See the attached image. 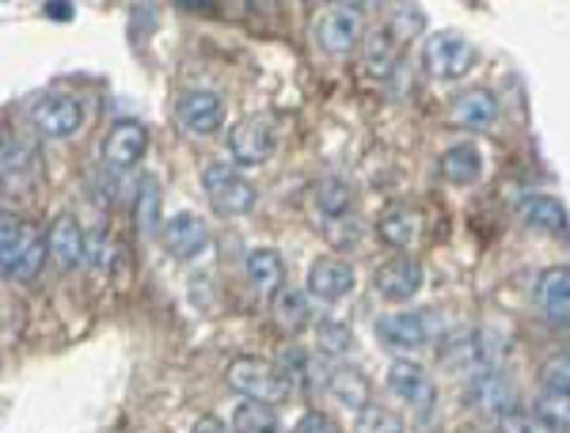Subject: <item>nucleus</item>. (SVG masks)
Returning <instances> with one entry per match:
<instances>
[{
  "instance_id": "1",
  "label": "nucleus",
  "mask_w": 570,
  "mask_h": 433,
  "mask_svg": "<svg viewBox=\"0 0 570 433\" xmlns=\"http://www.w3.org/2000/svg\"><path fill=\"white\" fill-rule=\"evenodd\" d=\"M438 354H441V365H445L449 373L472 381V376L499 368V362L505 357V338L494 335V331H483V327L480 331H456V335L445 338V346H441Z\"/></svg>"
},
{
  "instance_id": "2",
  "label": "nucleus",
  "mask_w": 570,
  "mask_h": 433,
  "mask_svg": "<svg viewBox=\"0 0 570 433\" xmlns=\"http://www.w3.org/2000/svg\"><path fill=\"white\" fill-rule=\"evenodd\" d=\"M46 252H50V244H46L39 228L23 225L16 217H4V228H0V263H4L8 282H31L46 263Z\"/></svg>"
},
{
  "instance_id": "3",
  "label": "nucleus",
  "mask_w": 570,
  "mask_h": 433,
  "mask_svg": "<svg viewBox=\"0 0 570 433\" xmlns=\"http://www.w3.org/2000/svg\"><path fill=\"white\" fill-rule=\"evenodd\" d=\"M445 335V316L434 308L389 312L376 319V338L389 350H422Z\"/></svg>"
},
{
  "instance_id": "4",
  "label": "nucleus",
  "mask_w": 570,
  "mask_h": 433,
  "mask_svg": "<svg viewBox=\"0 0 570 433\" xmlns=\"http://www.w3.org/2000/svg\"><path fill=\"white\" fill-rule=\"evenodd\" d=\"M202 187H206L209 206H214L220 217H244V214H252L255 201H259L255 183L244 179L233 164H220V160L206 164V171H202Z\"/></svg>"
},
{
  "instance_id": "5",
  "label": "nucleus",
  "mask_w": 570,
  "mask_h": 433,
  "mask_svg": "<svg viewBox=\"0 0 570 433\" xmlns=\"http://www.w3.org/2000/svg\"><path fill=\"white\" fill-rule=\"evenodd\" d=\"M228 388H236L244 400H255V403H285L293 395V381L274 368L271 362H259V357H236L228 365Z\"/></svg>"
},
{
  "instance_id": "6",
  "label": "nucleus",
  "mask_w": 570,
  "mask_h": 433,
  "mask_svg": "<svg viewBox=\"0 0 570 433\" xmlns=\"http://www.w3.org/2000/svg\"><path fill=\"white\" fill-rule=\"evenodd\" d=\"M475 66V46L461 31H438L422 42V69L434 80H461Z\"/></svg>"
},
{
  "instance_id": "7",
  "label": "nucleus",
  "mask_w": 570,
  "mask_h": 433,
  "mask_svg": "<svg viewBox=\"0 0 570 433\" xmlns=\"http://www.w3.org/2000/svg\"><path fill=\"white\" fill-rule=\"evenodd\" d=\"M312 42L327 53H351L362 42V8L331 4L312 20Z\"/></svg>"
},
{
  "instance_id": "8",
  "label": "nucleus",
  "mask_w": 570,
  "mask_h": 433,
  "mask_svg": "<svg viewBox=\"0 0 570 433\" xmlns=\"http://www.w3.org/2000/svg\"><path fill=\"white\" fill-rule=\"evenodd\" d=\"M274 145H278V122H274V115H247L228 134V152L244 168H259L263 160H271Z\"/></svg>"
},
{
  "instance_id": "9",
  "label": "nucleus",
  "mask_w": 570,
  "mask_h": 433,
  "mask_svg": "<svg viewBox=\"0 0 570 433\" xmlns=\"http://www.w3.org/2000/svg\"><path fill=\"white\" fill-rule=\"evenodd\" d=\"M31 126L42 137L66 141V137L80 134V126H85V104L77 96H66V91H46L39 104L31 107Z\"/></svg>"
},
{
  "instance_id": "10",
  "label": "nucleus",
  "mask_w": 570,
  "mask_h": 433,
  "mask_svg": "<svg viewBox=\"0 0 570 433\" xmlns=\"http://www.w3.org/2000/svg\"><path fill=\"white\" fill-rule=\"evenodd\" d=\"M464 403L472 411H480L487 419L499 422L505 414L518 411V384H513L505 373H499V368H491V373H480L464 384Z\"/></svg>"
},
{
  "instance_id": "11",
  "label": "nucleus",
  "mask_w": 570,
  "mask_h": 433,
  "mask_svg": "<svg viewBox=\"0 0 570 433\" xmlns=\"http://www.w3.org/2000/svg\"><path fill=\"white\" fill-rule=\"evenodd\" d=\"M389 388L400 395L403 403H411V407L419 411V419H430L438 407L434 376H430L419 362H411V357H400V362L389 365Z\"/></svg>"
},
{
  "instance_id": "12",
  "label": "nucleus",
  "mask_w": 570,
  "mask_h": 433,
  "mask_svg": "<svg viewBox=\"0 0 570 433\" xmlns=\"http://www.w3.org/2000/svg\"><path fill=\"white\" fill-rule=\"evenodd\" d=\"M164 244L179 263H195L209 252V225L198 214H176L164 220Z\"/></svg>"
},
{
  "instance_id": "13",
  "label": "nucleus",
  "mask_w": 570,
  "mask_h": 433,
  "mask_svg": "<svg viewBox=\"0 0 570 433\" xmlns=\"http://www.w3.org/2000/svg\"><path fill=\"white\" fill-rule=\"evenodd\" d=\"M145 149H149V130H145L141 122H134V118H118V122L107 130L104 160H107V168L126 171L141 160Z\"/></svg>"
},
{
  "instance_id": "14",
  "label": "nucleus",
  "mask_w": 570,
  "mask_h": 433,
  "mask_svg": "<svg viewBox=\"0 0 570 433\" xmlns=\"http://www.w3.org/2000/svg\"><path fill=\"white\" fill-rule=\"evenodd\" d=\"M176 115H179V126L187 134L209 137V134L220 130V122H225V104H220L217 91L198 88V91H187V96L179 99Z\"/></svg>"
},
{
  "instance_id": "15",
  "label": "nucleus",
  "mask_w": 570,
  "mask_h": 433,
  "mask_svg": "<svg viewBox=\"0 0 570 433\" xmlns=\"http://www.w3.org/2000/svg\"><path fill=\"white\" fill-rule=\"evenodd\" d=\"M308 293L316 301H343L354 293V266L346 259H335V255H327V259H316L308 266Z\"/></svg>"
},
{
  "instance_id": "16",
  "label": "nucleus",
  "mask_w": 570,
  "mask_h": 433,
  "mask_svg": "<svg viewBox=\"0 0 570 433\" xmlns=\"http://www.w3.org/2000/svg\"><path fill=\"white\" fill-rule=\"evenodd\" d=\"M373 285L384 301H411L422 289V263L411 259V255H395L376 270Z\"/></svg>"
},
{
  "instance_id": "17",
  "label": "nucleus",
  "mask_w": 570,
  "mask_h": 433,
  "mask_svg": "<svg viewBox=\"0 0 570 433\" xmlns=\"http://www.w3.org/2000/svg\"><path fill=\"white\" fill-rule=\"evenodd\" d=\"M537 304L548 324L570 327V266H548L537 282Z\"/></svg>"
},
{
  "instance_id": "18",
  "label": "nucleus",
  "mask_w": 570,
  "mask_h": 433,
  "mask_svg": "<svg viewBox=\"0 0 570 433\" xmlns=\"http://www.w3.org/2000/svg\"><path fill=\"white\" fill-rule=\"evenodd\" d=\"M46 244H50V255L61 270H77V266L88 263V236L72 217L53 220L50 233H46Z\"/></svg>"
},
{
  "instance_id": "19",
  "label": "nucleus",
  "mask_w": 570,
  "mask_h": 433,
  "mask_svg": "<svg viewBox=\"0 0 570 433\" xmlns=\"http://www.w3.org/2000/svg\"><path fill=\"white\" fill-rule=\"evenodd\" d=\"M244 270H247V282H252V289L259 293V297L274 301L285 289V263L274 247H255V252H247Z\"/></svg>"
},
{
  "instance_id": "20",
  "label": "nucleus",
  "mask_w": 570,
  "mask_h": 433,
  "mask_svg": "<svg viewBox=\"0 0 570 433\" xmlns=\"http://www.w3.org/2000/svg\"><path fill=\"white\" fill-rule=\"evenodd\" d=\"M494 118H499V99H494V91L472 88L453 99V122L464 126V130H487Z\"/></svg>"
},
{
  "instance_id": "21",
  "label": "nucleus",
  "mask_w": 570,
  "mask_h": 433,
  "mask_svg": "<svg viewBox=\"0 0 570 433\" xmlns=\"http://www.w3.org/2000/svg\"><path fill=\"white\" fill-rule=\"evenodd\" d=\"M518 217H521V225L537 228V233L567 236V209L559 206L556 198H548V195H529L518 206Z\"/></svg>"
},
{
  "instance_id": "22",
  "label": "nucleus",
  "mask_w": 570,
  "mask_h": 433,
  "mask_svg": "<svg viewBox=\"0 0 570 433\" xmlns=\"http://www.w3.org/2000/svg\"><path fill=\"white\" fill-rule=\"evenodd\" d=\"M441 175H445L453 187H472L483 175V152L472 141H461L453 149L441 152Z\"/></svg>"
},
{
  "instance_id": "23",
  "label": "nucleus",
  "mask_w": 570,
  "mask_h": 433,
  "mask_svg": "<svg viewBox=\"0 0 570 433\" xmlns=\"http://www.w3.org/2000/svg\"><path fill=\"white\" fill-rule=\"evenodd\" d=\"M376 233L392 247H411L422 233V217L411 206H389L376 220Z\"/></svg>"
},
{
  "instance_id": "24",
  "label": "nucleus",
  "mask_w": 570,
  "mask_h": 433,
  "mask_svg": "<svg viewBox=\"0 0 570 433\" xmlns=\"http://www.w3.org/2000/svg\"><path fill=\"white\" fill-rule=\"evenodd\" d=\"M327 392H331V400L346 411L370 407V384H365V376L357 373V368H331Z\"/></svg>"
},
{
  "instance_id": "25",
  "label": "nucleus",
  "mask_w": 570,
  "mask_h": 433,
  "mask_svg": "<svg viewBox=\"0 0 570 433\" xmlns=\"http://www.w3.org/2000/svg\"><path fill=\"white\" fill-rule=\"evenodd\" d=\"M274 308V319H278L282 331H289V335H297V331H305L312 324V301L305 289H285L278 293V297L271 301Z\"/></svg>"
},
{
  "instance_id": "26",
  "label": "nucleus",
  "mask_w": 570,
  "mask_h": 433,
  "mask_svg": "<svg viewBox=\"0 0 570 433\" xmlns=\"http://www.w3.org/2000/svg\"><path fill=\"white\" fill-rule=\"evenodd\" d=\"M233 430L236 433H285L271 403H255V400H244L240 407L233 411Z\"/></svg>"
},
{
  "instance_id": "27",
  "label": "nucleus",
  "mask_w": 570,
  "mask_h": 433,
  "mask_svg": "<svg viewBox=\"0 0 570 433\" xmlns=\"http://www.w3.org/2000/svg\"><path fill=\"white\" fill-rule=\"evenodd\" d=\"M351 183L346 179H338V175H327V179H320V187H316V206H320V214H324L327 220H338L351 209Z\"/></svg>"
},
{
  "instance_id": "28",
  "label": "nucleus",
  "mask_w": 570,
  "mask_h": 433,
  "mask_svg": "<svg viewBox=\"0 0 570 433\" xmlns=\"http://www.w3.org/2000/svg\"><path fill=\"white\" fill-rule=\"evenodd\" d=\"M137 225H141L145 236H156V228L164 225L160 220V183H156V175H145L141 190H137Z\"/></svg>"
},
{
  "instance_id": "29",
  "label": "nucleus",
  "mask_w": 570,
  "mask_h": 433,
  "mask_svg": "<svg viewBox=\"0 0 570 433\" xmlns=\"http://www.w3.org/2000/svg\"><path fill=\"white\" fill-rule=\"evenodd\" d=\"M354 433H403V419L389 407H376V403H370V407L357 411Z\"/></svg>"
},
{
  "instance_id": "30",
  "label": "nucleus",
  "mask_w": 570,
  "mask_h": 433,
  "mask_svg": "<svg viewBox=\"0 0 570 433\" xmlns=\"http://www.w3.org/2000/svg\"><path fill=\"white\" fill-rule=\"evenodd\" d=\"M395 53H400V46H395L392 31H373L370 42H365V61H370V69L376 77H384V72L395 66Z\"/></svg>"
},
{
  "instance_id": "31",
  "label": "nucleus",
  "mask_w": 570,
  "mask_h": 433,
  "mask_svg": "<svg viewBox=\"0 0 570 433\" xmlns=\"http://www.w3.org/2000/svg\"><path fill=\"white\" fill-rule=\"evenodd\" d=\"M537 414L548 422L551 430L570 433V392H544L537 400Z\"/></svg>"
},
{
  "instance_id": "32",
  "label": "nucleus",
  "mask_w": 570,
  "mask_h": 433,
  "mask_svg": "<svg viewBox=\"0 0 570 433\" xmlns=\"http://www.w3.org/2000/svg\"><path fill=\"white\" fill-rule=\"evenodd\" d=\"M31 149L20 141V137H4V183L12 187V183L23 179V171L31 168Z\"/></svg>"
},
{
  "instance_id": "33",
  "label": "nucleus",
  "mask_w": 570,
  "mask_h": 433,
  "mask_svg": "<svg viewBox=\"0 0 570 433\" xmlns=\"http://www.w3.org/2000/svg\"><path fill=\"white\" fill-rule=\"evenodd\" d=\"M316 346H320V354L338 357V354H346V350H354V335H351V327H343V324H320Z\"/></svg>"
},
{
  "instance_id": "34",
  "label": "nucleus",
  "mask_w": 570,
  "mask_h": 433,
  "mask_svg": "<svg viewBox=\"0 0 570 433\" xmlns=\"http://www.w3.org/2000/svg\"><path fill=\"white\" fill-rule=\"evenodd\" d=\"M540 384H544V392H570V354L548 357L540 368Z\"/></svg>"
},
{
  "instance_id": "35",
  "label": "nucleus",
  "mask_w": 570,
  "mask_h": 433,
  "mask_svg": "<svg viewBox=\"0 0 570 433\" xmlns=\"http://www.w3.org/2000/svg\"><path fill=\"white\" fill-rule=\"evenodd\" d=\"M494 433H556V430H551L540 414L513 411V414H505V419H499V430Z\"/></svg>"
},
{
  "instance_id": "36",
  "label": "nucleus",
  "mask_w": 570,
  "mask_h": 433,
  "mask_svg": "<svg viewBox=\"0 0 570 433\" xmlns=\"http://www.w3.org/2000/svg\"><path fill=\"white\" fill-rule=\"evenodd\" d=\"M422 23H426V16H422V8H415V4H400L392 12V27L389 31L395 35V39H407V35H419L422 31Z\"/></svg>"
},
{
  "instance_id": "37",
  "label": "nucleus",
  "mask_w": 570,
  "mask_h": 433,
  "mask_svg": "<svg viewBox=\"0 0 570 433\" xmlns=\"http://www.w3.org/2000/svg\"><path fill=\"white\" fill-rule=\"evenodd\" d=\"M293 433H343L335 426V422L327 419V414H320V411H308L305 419L297 422V426H293Z\"/></svg>"
},
{
  "instance_id": "38",
  "label": "nucleus",
  "mask_w": 570,
  "mask_h": 433,
  "mask_svg": "<svg viewBox=\"0 0 570 433\" xmlns=\"http://www.w3.org/2000/svg\"><path fill=\"white\" fill-rule=\"evenodd\" d=\"M88 259L96 263V266H110V239L91 236V239H88Z\"/></svg>"
},
{
  "instance_id": "39",
  "label": "nucleus",
  "mask_w": 570,
  "mask_h": 433,
  "mask_svg": "<svg viewBox=\"0 0 570 433\" xmlns=\"http://www.w3.org/2000/svg\"><path fill=\"white\" fill-rule=\"evenodd\" d=\"M190 433H236V430H228L220 419H214V414H206V419H198L195 426H190Z\"/></svg>"
},
{
  "instance_id": "40",
  "label": "nucleus",
  "mask_w": 570,
  "mask_h": 433,
  "mask_svg": "<svg viewBox=\"0 0 570 433\" xmlns=\"http://www.w3.org/2000/svg\"><path fill=\"white\" fill-rule=\"evenodd\" d=\"M46 16H50V20H69L72 4H46Z\"/></svg>"
}]
</instances>
